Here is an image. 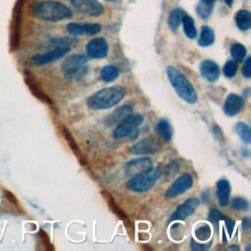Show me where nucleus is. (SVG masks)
<instances>
[{
    "mask_svg": "<svg viewBox=\"0 0 251 251\" xmlns=\"http://www.w3.org/2000/svg\"><path fill=\"white\" fill-rule=\"evenodd\" d=\"M126 94V88L121 85L102 88L90 95L86 100V104L92 110L110 109L118 105L125 98Z\"/></svg>",
    "mask_w": 251,
    "mask_h": 251,
    "instance_id": "obj_1",
    "label": "nucleus"
},
{
    "mask_svg": "<svg viewBox=\"0 0 251 251\" xmlns=\"http://www.w3.org/2000/svg\"><path fill=\"white\" fill-rule=\"evenodd\" d=\"M31 10L33 17L47 22H59L72 17L69 7L54 0L36 2L32 5Z\"/></svg>",
    "mask_w": 251,
    "mask_h": 251,
    "instance_id": "obj_2",
    "label": "nucleus"
},
{
    "mask_svg": "<svg viewBox=\"0 0 251 251\" xmlns=\"http://www.w3.org/2000/svg\"><path fill=\"white\" fill-rule=\"evenodd\" d=\"M168 79L176 90L179 97L188 104H195L198 100L197 92L188 79L177 68L169 66L167 68Z\"/></svg>",
    "mask_w": 251,
    "mask_h": 251,
    "instance_id": "obj_3",
    "label": "nucleus"
},
{
    "mask_svg": "<svg viewBox=\"0 0 251 251\" xmlns=\"http://www.w3.org/2000/svg\"><path fill=\"white\" fill-rule=\"evenodd\" d=\"M161 176L162 170L159 167H149L131 178L127 182L126 186L134 192H145L154 186Z\"/></svg>",
    "mask_w": 251,
    "mask_h": 251,
    "instance_id": "obj_4",
    "label": "nucleus"
},
{
    "mask_svg": "<svg viewBox=\"0 0 251 251\" xmlns=\"http://www.w3.org/2000/svg\"><path fill=\"white\" fill-rule=\"evenodd\" d=\"M87 57L83 54H75L68 57L61 66L64 78L68 81L78 82L87 74Z\"/></svg>",
    "mask_w": 251,
    "mask_h": 251,
    "instance_id": "obj_5",
    "label": "nucleus"
},
{
    "mask_svg": "<svg viewBox=\"0 0 251 251\" xmlns=\"http://www.w3.org/2000/svg\"><path fill=\"white\" fill-rule=\"evenodd\" d=\"M143 123V117L140 114H129L120 121L114 130L113 136L115 139H122L125 137L134 138V134L138 133V128Z\"/></svg>",
    "mask_w": 251,
    "mask_h": 251,
    "instance_id": "obj_6",
    "label": "nucleus"
},
{
    "mask_svg": "<svg viewBox=\"0 0 251 251\" xmlns=\"http://www.w3.org/2000/svg\"><path fill=\"white\" fill-rule=\"evenodd\" d=\"M162 150L161 143L154 137H147L139 140L130 148V152L134 155L155 154Z\"/></svg>",
    "mask_w": 251,
    "mask_h": 251,
    "instance_id": "obj_7",
    "label": "nucleus"
},
{
    "mask_svg": "<svg viewBox=\"0 0 251 251\" xmlns=\"http://www.w3.org/2000/svg\"><path fill=\"white\" fill-rule=\"evenodd\" d=\"M192 184H193L192 177L188 173L183 174L169 186V188L165 192V197L168 199L178 197L184 194V192H186L187 190H189Z\"/></svg>",
    "mask_w": 251,
    "mask_h": 251,
    "instance_id": "obj_8",
    "label": "nucleus"
},
{
    "mask_svg": "<svg viewBox=\"0 0 251 251\" xmlns=\"http://www.w3.org/2000/svg\"><path fill=\"white\" fill-rule=\"evenodd\" d=\"M70 51L68 45H59L57 48L42 54H36L33 56V61L37 66H43L50 63H53L61 58H63Z\"/></svg>",
    "mask_w": 251,
    "mask_h": 251,
    "instance_id": "obj_9",
    "label": "nucleus"
},
{
    "mask_svg": "<svg viewBox=\"0 0 251 251\" xmlns=\"http://www.w3.org/2000/svg\"><path fill=\"white\" fill-rule=\"evenodd\" d=\"M108 43L103 37L91 39L85 46L86 55L92 59H102L108 54Z\"/></svg>",
    "mask_w": 251,
    "mask_h": 251,
    "instance_id": "obj_10",
    "label": "nucleus"
},
{
    "mask_svg": "<svg viewBox=\"0 0 251 251\" xmlns=\"http://www.w3.org/2000/svg\"><path fill=\"white\" fill-rule=\"evenodd\" d=\"M71 3L77 10L91 17H99L104 12L98 0H71Z\"/></svg>",
    "mask_w": 251,
    "mask_h": 251,
    "instance_id": "obj_11",
    "label": "nucleus"
},
{
    "mask_svg": "<svg viewBox=\"0 0 251 251\" xmlns=\"http://www.w3.org/2000/svg\"><path fill=\"white\" fill-rule=\"evenodd\" d=\"M200 204L199 199L195 197H191L186 199L184 203L179 205L175 212L170 217V222H176V221H184L188 216L192 215L193 212L198 208Z\"/></svg>",
    "mask_w": 251,
    "mask_h": 251,
    "instance_id": "obj_12",
    "label": "nucleus"
},
{
    "mask_svg": "<svg viewBox=\"0 0 251 251\" xmlns=\"http://www.w3.org/2000/svg\"><path fill=\"white\" fill-rule=\"evenodd\" d=\"M67 31L71 35H93L101 31V26L97 23H71L67 26Z\"/></svg>",
    "mask_w": 251,
    "mask_h": 251,
    "instance_id": "obj_13",
    "label": "nucleus"
},
{
    "mask_svg": "<svg viewBox=\"0 0 251 251\" xmlns=\"http://www.w3.org/2000/svg\"><path fill=\"white\" fill-rule=\"evenodd\" d=\"M244 108V99L235 94L231 93L227 96L224 103V113L229 117H234L239 114Z\"/></svg>",
    "mask_w": 251,
    "mask_h": 251,
    "instance_id": "obj_14",
    "label": "nucleus"
},
{
    "mask_svg": "<svg viewBox=\"0 0 251 251\" xmlns=\"http://www.w3.org/2000/svg\"><path fill=\"white\" fill-rule=\"evenodd\" d=\"M101 195L104 197L105 201H106L107 204H108V207L112 210V212H113L116 216H118V217L124 222V224H125V226L127 227V229H128L129 231L134 230V225H133V223L131 222V220H130L129 217L127 216L126 212H124V210L121 209V207L116 203L115 199H114V197L112 196V194L109 193L107 190H101Z\"/></svg>",
    "mask_w": 251,
    "mask_h": 251,
    "instance_id": "obj_15",
    "label": "nucleus"
},
{
    "mask_svg": "<svg viewBox=\"0 0 251 251\" xmlns=\"http://www.w3.org/2000/svg\"><path fill=\"white\" fill-rule=\"evenodd\" d=\"M200 74L209 83H216L220 78V67L212 60H203L199 66Z\"/></svg>",
    "mask_w": 251,
    "mask_h": 251,
    "instance_id": "obj_16",
    "label": "nucleus"
},
{
    "mask_svg": "<svg viewBox=\"0 0 251 251\" xmlns=\"http://www.w3.org/2000/svg\"><path fill=\"white\" fill-rule=\"evenodd\" d=\"M59 129H60V131H61L62 135H63L64 138L66 139V141H67L69 147L71 148V150L74 152V154L77 156V158H78V160L80 161V163H81L83 166H86L87 163H86V161H85V158L84 157V155H83V153H82V151H81V149H80V147H79V145H78L76 139L74 138L73 134H71V132H70L64 125H60V126H59Z\"/></svg>",
    "mask_w": 251,
    "mask_h": 251,
    "instance_id": "obj_17",
    "label": "nucleus"
},
{
    "mask_svg": "<svg viewBox=\"0 0 251 251\" xmlns=\"http://www.w3.org/2000/svg\"><path fill=\"white\" fill-rule=\"evenodd\" d=\"M26 84L29 87V89L31 90V92L33 93V95L34 97H36L38 100H40L41 102L47 104V105H52L53 101L52 99L50 98L41 88L40 86H38V84H36V82L33 80V78L31 75H27L26 76Z\"/></svg>",
    "mask_w": 251,
    "mask_h": 251,
    "instance_id": "obj_18",
    "label": "nucleus"
},
{
    "mask_svg": "<svg viewBox=\"0 0 251 251\" xmlns=\"http://www.w3.org/2000/svg\"><path fill=\"white\" fill-rule=\"evenodd\" d=\"M216 196L221 206L225 207L229 204L230 201V193H231V184L228 180L221 179L216 184Z\"/></svg>",
    "mask_w": 251,
    "mask_h": 251,
    "instance_id": "obj_19",
    "label": "nucleus"
},
{
    "mask_svg": "<svg viewBox=\"0 0 251 251\" xmlns=\"http://www.w3.org/2000/svg\"><path fill=\"white\" fill-rule=\"evenodd\" d=\"M134 108L132 105H123L119 107L116 111H114L106 120L107 125H115L118 122H120L122 119H124L127 115L131 114L133 112Z\"/></svg>",
    "mask_w": 251,
    "mask_h": 251,
    "instance_id": "obj_20",
    "label": "nucleus"
},
{
    "mask_svg": "<svg viewBox=\"0 0 251 251\" xmlns=\"http://www.w3.org/2000/svg\"><path fill=\"white\" fill-rule=\"evenodd\" d=\"M234 20L237 28L240 31H248L251 28V14L245 9L237 11Z\"/></svg>",
    "mask_w": 251,
    "mask_h": 251,
    "instance_id": "obj_21",
    "label": "nucleus"
},
{
    "mask_svg": "<svg viewBox=\"0 0 251 251\" xmlns=\"http://www.w3.org/2000/svg\"><path fill=\"white\" fill-rule=\"evenodd\" d=\"M214 41H215L214 31L208 26H203L201 28V33H200V36L198 39L199 45L202 47H207L212 45Z\"/></svg>",
    "mask_w": 251,
    "mask_h": 251,
    "instance_id": "obj_22",
    "label": "nucleus"
},
{
    "mask_svg": "<svg viewBox=\"0 0 251 251\" xmlns=\"http://www.w3.org/2000/svg\"><path fill=\"white\" fill-rule=\"evenodd\" d=\"M152 165V160L150 159L149 157H141V158H137L134 160H132L130 162H128L125 165V169L130 171V170H144L146 168L151 167Z\"/></svg>",
    "mask_w": 251,
    "mask_h": 251,
    "instance_id": "obj_23",
    "label": "nucleus"
},
{
    "mask_svg": "<svg viewBox=\"0 0 251 251\" xmlns=\"http://www.w3.org/2000/svg\"><path fill=\"white\" fill-rule=\"evenodd\" d=\"M182 24L184 27V32L185 33V35L190 38V39H194L197 36V30L194 24V20L189 16V15H184L183 20H182Z\"/></svg>",
    "mask_w": 251,
    "mask_h": 251,
    "instance_id": "obj_24",
    "label": "nucleus"
},
{
    "mask_svg": "<svg viewBox=\"0 0 251 251\" xmlns=\"http://www.w3.org/2000/svg\"><path fill=\"white\" fill-rule=\"evenodd\" d=\"M156 132L165 141H170L172 139L173 130L170 123L167 120L162 119L157 123Z\"/></svg>",
    "mask_w": 251,
    "mask_h": 251,
    "instance_id": "obj_25",
    "label": "nucleus"
},
{
    "mask_svg": "<svg viewBox=\"0 0 251 251\" xmlns=\"http://www.w3.org/2000/svg\"><path fill=\"white\" fill-rule=\"evenodd\" d=\"M119 77V70L114 65L104 66L100 73V79L105 83L114 82Z\"/></svg>",
    "mask_w": 251,
    "mask_h": 251,
    "instance_id": "obj_26",
    "label": "nucleus"
},
{
    "mask_svg": "<svg viewBox=\"0 0 251 251\" xmlns=\"http://www.w3.org/2000/svg\"><path fill=\"white\" fill-rule=\"evenodd\" d=\"M184 15V13L181 9H175V10L171 11V13L169 15V20H168L169 28L171 29V31L176 32L179 29L180 25L182 24Z\"/></svg>",
    "mask_w": 251,
    "mask_h": 251,
    "instance_id": "obj_27",
    "label": "nucleus"
},
{
    "mask_svg": "<svg viewBox=\"0 0 251 251\" xmlns=\"http://www.w3.org/2000/svg\"><path fill=\"white\" fill-rule=\"evenodd\" d=\"M234 129H235V132L237 133L238 136L241 138V140L244 143L249 144L251 141V131H250L249 126L243 122H238L235 125Z\"/></svg>",
    "mask_w": 251,
    "mask_h": 251,
    "instance_id": "obj_28",
    "label": "nucleus"
},
{
    "mask_svg": "<svg viewBox=\"0 0 251 251\" xmlns=\"http://www.w3.org/2000/svg\"><path fill=\"white\" fill-rule=\"evenodd\" d=\"M231 55L235 62H243L246 57V48L240 43H234L231 47Z\"/></svg>",
    "mask_w": 251,
    "mask_h": 251,
    "instance_id": "obj_29",
    "label": "nucleus"
},
{
    "mask_svg": "<svg viewBox=\"0 0 251 251\" xmlns=\"http://www.w3.org/2000/svg\"><path fill=\"white\" fill-rule=\"evenodd\" d=\"M212 230L207 224L199 225L195 230V236L199 241L205 242L211 237Z\"/></svg>",
    "mask_w": 251,
    "mask_h": 251,
    "instance_id": "obj_30",
    "label": "nucleus"
},
{
    "mask_svg": "<svg viewBox=\"0 0 251 251\" xmlns=\"http://www.w3.org/2000/svg\"><path fill=\"white\" fill-rule=\"evenodd\" d=\"M237 62H235L234 60H229L224 65L223 73L226 78L233 79L237 73Z\"/></svg>",
    "mask_w": 251,
    "mask_h": 251,
    "instance_id": "obj_31",
    "label": "nucleus"
},
{
    "mask_svg": "<svg viewBox=\"0 0 251 251\" xmlns=\"http://www.w3.org/2000/svg\"><path fill=\"white\" fill-rule=\"evenodd\" d=\"M212 4H208L206 2H200L196 7V12L198 16L202 19H207L212 13Z\"/></svg>",
    "mask_w": 251,
    "mask_h": 251,
    "instance_id": "obj_32",
    "label": "nucleus"
},
{
    "mask_svg": "<svg viewBox=\"0 0 251 251\" xmlns=\"http://www.w3.org/2000/svg\"><path fill=\"white\" fill-rule=\"evenodd\" d=\"M232 207L237 211H246L248 209V201L242 197H234L232 200Z\"/></svg>",
    "mask_w": 251,
    "mask_h": 251,
    "instance_id": "obj_33",
    "label": "nucleus"
},
{
    "mask_svg": "<svg viewBox=\"0 0 251 251\" xmlns=\"http://www.w3.org/2000/svg\"><path fill=\"white\" fill-rule=\"evenodd\" d=\"M38 235H39L40 240H41V242L43 243V245H44V247H45L46 250H48V251H53V250L55 249L54 246H53V244L51 243V240H50L48 234H46V232H44L43 230H40L39 233H38Z\"/></svg>",
    "mask_w": 251,
    "mask_h": 251,
    "instance_id": "obj_34",
    "label": "nucleus"
},
{
    "mask_svg": "<svg viewBox=\"0 0 251 251\" xmlns=\"http://www.w3.org/2000/svg\"><path fill=\"white\" fill-rule=\"evenodd\" d=\"M222 216H223V215H222V213H221L219 210H217V209H212V210L210 211L209 215H208V219H209V221L217 228L219 222L222 220Z\"/></svg>",
    "mask_w": 251,
    "mask_h": 251,
    "instance_id": "obj_35",
    "label": "nucleus"
},
{
    "mask_svg": "<svg viewBox=\"0 0 251 251\" xmlns=\"http://www.w3.org/2000/svg\"><path fill=\"white\" fill-rule=\"evenodd\" d=\"M211 246V242L208 244H201V243H197L195 242L193 239H191V249L193 251H206L210 248Z\"/></svg>",
    "mask_w": 251,
    "mask_h": 251,
    "instance_id": "obj_36",
    "label": "nucleus"
},
{
    "mask_svg": "<svg viewBox=\"0 0 251 251\" xmlns=\"http://www.w3.org/2000/svg\"><path fill=\"white\" fill-rule=\"evenodd\" d=\"M250 64H251V58L247 57V59L244 62L243 68H242V75L244 78L246 79H250L251 78V68H250Z\"/></svg>",
    "mask_w": 251,
    "mask_h": 251,
    "instance_id": "obj_37",
    "label": "nucleus"
},
{
    "mask_svg": "<svg viewBox=\"0 0 251 251\" xmlns=\"http://www.w3.org/2000/svg\"><path fill=\"white\" fill-rule=\"evenodd\" d=\"M222 220L225 222V225H226V227H227L229 235L232 236V235H233V233H234V222H233L230 218H228V217H226V216H222Z\"/></svg>",
    "mask_w": 251,
    "mask_h": 251,
    "instance_id": "obj_38",
    "label": "nucleus"
},
{
    "mask_svg": "<svg viewBox=\"0 0 251 251\" xmlns=\"http://www.w3.org/2000/svg\"><path fill=\"white\" fill-rule=\"evenodd\" d=\"M179 168H180V166H179V164H178L176 161L170 162V163L168 164V167H167L168 172H170V173L173 174V175H175L176 172H178Z\"/></svg>",
    "mask_w": 251,
    "mask_h": 251,
    "instance_id": "obj_39",
    "label": "nucleus"
},
{
    "mask_svg": "<svg viewBox=\"0 0 251 251\" xmlns=\"http://www.w3.org/2000/svg\"><path fill=\"white\" fill-rule=\"evenodd\" d=\"M5 195H6V198H8L10 202H12L14 205H18V200L16 199V197L14 196L13 193H11L8 190H5Z\"/></svg>",
    "mask_w": 251,
    "mask_h": 251,
    "instance_id": "obj_40",
    "label": "nucleus"
},
{
    "mask_svg": "<svg viewBox=\"0 0 251 251\" xmlns=\"http://www.w3.org/2000/svg\"><path fill=\"white\" fill-rule=\"evenodd\" d=\"M242 227L245 229V230H248L250 228V220L248 218H245L243 219L242 221Z\"/></svg>",
    "mask_w": 251,
    "mask_h": 251,
    "instance_id": "obj_41",
    "label": "nucleus"
},
{
    "mask_svg": "<svg viewBox=\"0 0 251 251\" xmlns=\"http://www.w3.org/2000/svg\"><path fill=\"white\" fill-rule=\"evenodd\" d=\"M224 2H225L228 6L232 7V5H233V3H234V0H224Z\"/></svg>",
    "mask_w": 251,
    "mask_h": 251,
    "instance_id": "obj_42",
    "label": "nucleus"
},
{
    "mask_svg": "<svg viewBox=\"0 0 251 251\" xmlns=\"http://www.w3.org/2000/svg\"><path fill=\"white\" fill-rule=\"evenodd\" d=\"M231 249H234V250H239V248H238L237 246H235V245H233V246H231V247H228V248H227V250H231Z\"/></svg>",
    "mask_w": 251,
    "mask_h": 251,
    "instance_id": "obj_43",
    "label": "nucleus"
},
{
    "mask_svg": "<svg viewBox=\"0 0 251 251\" xmlns=\"http://www.w3.org/2000/svg\"><path fill=\"white\" fill-rule=\"evenodd\" d=\"M203 2H206L208 4H213L215 2V0H203Z\"/></svg>",
    "mask_w": 251,
    "mask_h": 251,
    "instance_id": "obj_44",
    "label": "nucleus"
},
{
    "mask_svg": "<svg viewBox=\"0 0 251 251\" xmlns=\"http://www.w3.org/2000/svg\"><path fill=\"white\" fill-rule=\"evenodd\" d=\"M106 1H114V0H106Z\"/></svg>",
    "mask_w": 251,
    "mask_h": 251,
    "instance_id": "obj_45",
    "label": "nucleus"
}]
</instances>
